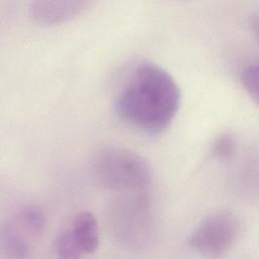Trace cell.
<instances>
[{
    "label": "cell",
    "instance_id": "cell-1",
    "mask_svg": "<svg viewBox=\"0 0 259 259\" xmlns=\"http://www.w3.org/2000/svg\"><path fill=\"white\" fill-rule=\"evenodd\" d=\"M181 92L174 78L163 67L143 61L123 77L114 98L120 119L147 134H159L175 118Z\"/></svg>",
    "mask_w": 259,
    "mask_h": 259
},
{
    "label": "cell",
    "instance_id": "cell-2",
    "mask_svg": "<svg viewBox=\"0 0 259 259\" xmlns=\"http://www.w3.org/2000/svg\"><path fill=\"white\" fill-rule=\"evenodd\" d=\"M107 214L113 240L130 250H144L155 242L158 224L150 197L142 192L120 193Z\"/></svg>",
    "mask_w": 259,
    "mask_h": 259
},
{
    "label": "cell",
    "instance_id": "cell-3",
    "mask_svg": "<svg viewBox=\"0 0 259 259\" xmlns=\"http://www.w3.org/2000/svg\"><path fill=\"white\" fill-rule=\"evenodd\" d=\"M92 172L101 186L118 193L145 191L152 180L147 160L120 146L99 149L92 160Z\"/></svg>",
    "mask_w": 259,
    "mask_h": 259
},
{
    "label": "cell",
    "instance_id": "cell-4",
    "mask_svg": "<svg viewBox=\"0 0 259 259\" xmlns=\"http://www.w3.org/2000/svg\"><path fill=\"white\" fill-rule=\"evenodd\" d=\"M45 228L46 215L40 207L33 204L20 206L1 226V255L7 258L30 256L40 241Z\"/></svg>",
    "mask_w": 259,
    "mask_h": 259
},
{
    "label": "cell",
    "instance_id": "cell-5",
    "mask_svg": "<svg viewBox=\"0 0 259 259\" xmlns=\"http://www.w3.org/2000/svg\"><path fill=\"white\" fill-rule=\"evenodd\" d=\"M242 234L240 219L230 210L212 211L201 219L189 237L190 247L207 257H220L234 248Z\"/></svg>",
    "mask_w": 259,
    "mask_h": 259
},
{
    "label": "cell",
    "instance_id": "cell-6",
    "mask_svg": "<svg viewBox=\"0 0 259 259\" xmlns=\"http://www.w3.org/2000/svg\"><path fill=\"white\" fill-rule=\"evenodd\" d=\"M100 244L98 223L90 211H80L69 227L53 242V251L60 258H80L94 253Z\"/></svg>",
    "mask_w": 259,
    "mask_h": 259
},
{
    "label": "cell",
    "instance_id": "cell-7",
    "mask_svg": "<svg viewBox=\"0 0 259 259\" xmlns=\"http://www.w3.org/2000/svg\"><path fill=\"white\" fill-rule=\"evenodd\" d=\"M94 4L88 0H35L28 4L30 18L42 25H55L66 22L83 13Z\"/></svg>",
    "mask_w": 259,
    "mask_h": 259
},
{
    "label": "cell",
    "instance_id": "cell-8",
    "mask_svg": "<svg viewBox=\"0 0 259 259\" xmlns=\"http://www.w3.org/2000/svg\"><path fill=\"white\" fill-rule=\"evenodd\" d=\"M238 150V143L236 138L230 133H223L219 135L212 142L210 147V154L220 160L231 159Z\"/></svg>",
    "mask_w": 259,
    "mask_h": 259
},
{
    "label": "cell",
    "instance_id": "cell-9",
    "mask_svg": "<svg viewBox=\"0 0 259 259\" xmlns=\"http://www.w3.org/2000/svg\"><path fill=\"white\" fill-rule=\"evenodd\" d=\"M240 81L245 91L254 100L258 102V63L249 64L240 74Z\"/></svg>",
    "mask_w": 259,
    "mask_h": 259
}]
</instances>
